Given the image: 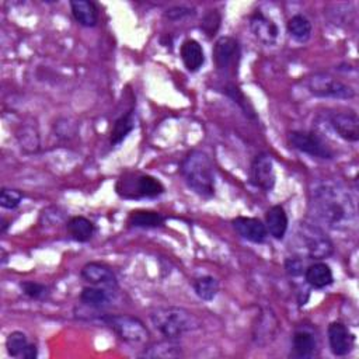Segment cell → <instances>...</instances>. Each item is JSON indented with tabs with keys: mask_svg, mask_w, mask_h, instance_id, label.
I'll return each mask as SVG.
<instances>
[{
	"mask_svg": "<svg viewBox=\"0 0 359 359\" xmlns=\"http://www.w3.org/2000/svg\"><path fill=\"white\" fill-rule=\"evenodd\" d=\"M312 208L323 223L334 229L345 227L355 216L349 194L330 183H323L312 191Z\"/></svg>",
	"mask_w": 359,
	"mask_h": 359,
	"instance_id": "6da1fadb",
	"label": "cell"
},
{
	"mask_svg": "<svg viewBox=\"0 0 359 359\" xmlns=\"http://www.w3.org/2000/svg\"><path fill=\"white\" fill-rule=\"evenodd\" d=\"M180 173L191 191L202 198L215 195V173L209 156L201 151H191L181 162Z\"/></svg>",
	"mask_w": 359,
	"mask_h": 359,
	"instance_id": "7a4b0ae2",
	"label": "cell"
},
{
	"mask_svg": "<svg viewBox=\"0 0 359 359\" xmlns=\"http://www.w3.org/2000/svg\"><path fill=\"white\" fill-rule=\"evenodd\" d=\"M153 327L166 338L176 339L201 327L198 317L184 307H158L151 313Z\"/></svg>",
	"mask_w": 359,
	"mask_h": 359,
	"instance_id": "3957f363",
	"label": "cell"
},
{
	"mask_svg": "<svg viewBox=\"0 0 359 359\" xmlns=\"http://www.w3.org/2000/svg\"><path fill=\"white\" fill-rule=\"evenodd\" d=\"M116 192L125 199L158 198L165 192V185L155 177L142 173H125L116 183Z\"/></svg>",
	"mask_w": 359,
	"mask_h": 359,
	"instance_id": "277c9868",
	"label": "cell"
},
{
	"mask_svg": "<svg viewBox=\"0 0 359 359\" xmlns=\"http://www.w3.org/2000/svg\"><path fill=\"white\" fill-rule=\"evenodd\" d=\"M101 321L128 344L138 345L145 344L149 339V331L138 317L128 314H114L102 316Z\"/></svg>",
	"mask_w": 359,
	"mask_h": 359,
	"instance_id": "5b68a950",
	"label": "cell"
},
{
	"mask_svg": "<svg viewBox=\"0 0 359 359\" xmlns=\"http://www.w3.org/2000/svg\"><path fill=\"white\" fill-rule=\"evenodd\" d=\"M305 84L309 93L314 97L334 100H351L355 97V90L351 86L330 73H314L307 77Z\"/></svg>",
	"mask_w": 359,
	"mask_h": 359,
	"instance_id": "8992f818",
	"label": "cell"
},
{
	"mask_svg": "<svg viewBox=\"0 0 359 359\" xmlns=\"http://www.w3.org/2000/svg\"><path fill=\"white\" fill-rule=\"evenodd\" d=\"M299 240L310 259L323 260L333 254L334 246L327 234L312 223H302L299 226Z\"/></svg>",
	"mask_w": 359,
	"mask_h": 359,
	"instance_id": "52a82bcc",
	"label": "cell"
},
{
	"mask_svg": "<svg viewBox=\"0 0 359 359\" xmlns=\"http://www.w3.org/2000/svg\"><path fill=\"white\" fill-rule=\"evenodd\" d=\"M242 51L233 37H220L213 47V61L219 73L233 77L240 65Z\"/></svg>",
	"mask_w": 359,
	"mask_h": 359,
	"instance_id": "ba28073f",
	"label": "cell"
},
{
	"mask_svg": "<svg viewBox=\"0 0 359 359\" xmlns=\"http://www.w3.org/2000/svg\"><path fill=\"white\" fill-rule=\"evenodd\" d=\"M288 141L293 149L312 158L323 160L334 159V152L331 151V148L314 132L293 131L289 134Z\"/></svg>",
	"mask_w": 359,
	"mask_h": 359,
	"instance_id": "9c48e42d",
	"label": "cell"
},
{
	"mask_svg": "<svg viewBox=\"0 0 359 359\" xmlns=\"http://www.w3.org/2000/svg\"><path fill=\"white\" fill-rule=\"evenodd\" d=\"M334 132L346 142L359 141V118L355 111H335L328 116Z\"/></svg>",
	"mask_w": 359,
	"mask_h": 359,
	"instance_id": "30bf717a",
	"label": "cell"
},
{
	"mask_svg": "<svg viewBox=\"0 0 359 359\" xmlns=\"http://www.w3.org/2000/svg\"><path fill=\"white\" fill-rule=\"evenodd\" d=\"M252 183L264 191H271L275 185V170L273 159L267 153L254 158L250 169Z\"/></svg>",
	"mask_w": 359,
	"mask_h": 359,
	"instance_id": "8fae6325",
	"label": "cell"
},
{
	"mask_svg": "<svg viewBox=\"0 0 359 359\" xmlns=\"http://www.w3.org/2000/svg\"><path fill=\"white\" fill-rule=\"evenodd\" d=\"M327 334L330 349L335 356H345L352 351L355 337L344 323L333 321L328 326Z\"/></svg>",
	"mask_w": 359,
	"mask_h": 359,
	"instance_id": "7c38bea8",
	"label": "cell"
},
{
	"mask_svg": "<svg viewBox=\"0 0 359 359\" xmlns=\"http://www.w3.org/2000/svg\"><path fill=\"white\" fill-rule=\"evenodd\" d=\"M250 29L254 37L267 47L275 45L280 38V29L278 26L267 17L261 10H256L250 16Z\"/></svg>",
	"mask_w": 359,
	"mask_h": 359,
	"instance_id": "4fadbf2b",
	"label": "cell"
},
{
	"mask_svg": "<svg viewBox=\"0 0 359 359\" xmlns=\"http://www.w3.org/2000/svg\"><path fill=\"white\" fill-rule=\"evenodd\" d=\"M231 224L234 230L240 234L245 240L252 242L254 245L264 243L267 238V227L266 224L257 219V217H246V216H238L231 220Z\"/></svg>",
	"mask_w": 359,
	"mask_h": 359,
	"instance_id": "5bb4252c",
	"label": "cell"
},
{
	"mask_svg": "<svg viewBox=\"0 0 359 359\" xmlns=\"http://www.w3.org/2000/svg\"><path fill=\"white\" fill-rule=\"evenodd\" d=\"M82 278L87 281L89 284H93L96 287H104V288H116V277L114 271L102 264V263H87L82 268Z\"/></svg>",
	"mask_w": 359,
	"mask_h": 359,
	"instance_id": "9a60e30c",
	"label": "cell"
},
{
	"mask_svg": "<svg viewBox=\"0 0 359 359\" xmlns=\"http://www.w3.org/2000/svg\"><path fill=\"white\" fill-rule=\"evenodd\" d=\"M288 215L281 205H274L268 209L266 215V227L267 231L275 238V240H282L288 231Z\"/></svg>",
	"mask_w": 359,
	"mask_h": 359,
	"instance_id": "2e32d148",
	"label": "cell"
},
{
	"mask_svg": "<svg viewBox=\"0 0 359 359\" xmlns=\"http://www.w3.org/2000/svg\"><path fill=\"white\" fill-rule=\"evenodd\" d=\"M180 55L188 72H198L205 63L202 45L195 40H185L180 48Z\"/></svg>",
	"mask_w": 359,
	"mask_h": 359,
	"instance_id": "e0dca14e",
	"label": "cell"
},
{
	"mask_svg": "<svg viewBox=\"0 0 359 359\" xmlns=\"http://www.w3.org/2000/svg\"><path fill=\"white\" fill-rule=\"evenodd\" d=\"M293 356L300 359H307L314 356L317 349L316 337L307 330H298L292 337Z\"/></svg>",
	"mask_w": 359,
	"mask_h": 359,
	"instance_id": "ac0fdd59",
	"label": "cell"
},
{
	"mask_svg": "<svg viewBox=\"0 0 359 359\" xmlns=\"http://www.w3.org/2000/svg\"><path fill=\"white\" fill-rule=\"evenodd\" d=\"M70 9L75 20L83 27H94L98 23V10L93 2L87 0H73Z\"/></svg>",
	"mask_w": 359,
	"mask_h": 359,
	"instance_id": "d6986e66",
	"label": "cell"
},
{
	"mask_svg": "<svg viewBox=\"0 0 359 359\" xmlns=\"http://www.w3.org/2000/svg\"><path fill=\"white\" fill-rule=\"evenodd\" d=\"M306 282L314 289H323L333 284L334 277L331 268L326 263H314L305 271Z\"/></svg>",
	"mask_w": 359,
	"mask_h": 359,
	"instance_id": "ffe728a7",
	"label": "cell"
},
{
	"mask_svg": "<svg viewBox=\"0 0 359 359\" xmlns=\"http://www.w3.org/2000/svg\"><path fill=\"white\" fill-rule=\"evenodd\" d=\"M135 128V118L134 111H128L124 115L119 116L114 123V127L111 130L109 135V144L111 146H116L121 144Z\"/></svg>",
	"mask_w": 359,
	"mask_h": 359,
	"instance_id": "44dd1931",
	"label": "cell"
},
{
	"mask_svg": "<svg viewBox=\"0 0 359 359\" xmlns=\"http://www.w3.org/2000/svg\"><path fill=\"white\" fill-rule=\"evenodd\" d=\"M66 227H68V231L72 236L73 240H76L79 243L89 242L96 231L93 222L84 216L70 217Z\"/></svg>",
	"mask_w": 359,
	"mask_h": 359,
	"instance_id": "7402d4cb",
	"label": "cell"
},
{
	"mask_svg": "<svg viewBox=\"0 0 359 359\" xmlns=\"http://www.w3.org/2000/svg\"><path fill=\"white\" fill-rule=\"evenodd\" d=\"M166 217L159 213V212H153V211H134L131 212L130 217H128V223L132 227H141V229H153V227H160L163 226Z\"/></svg>",
	"mask_w": 359,
	"mask_h": 359,
	"instance_id": "603a6c76",
	"label": "cell"
},
{
	"mask_svg": "<svg viewBox=\"0 0 359 359\" xmlns=\"http://www.w3.org/2000/svg\"><path fill=\"white\" fill-rule=\"evenodd\" d=\"M288 34L300 44H305L312 37V23L303 15H295L287 23Z\"/></svg>",
	"mask_w": 359,
	"mask_h": 359,
	"instance_id": "cb8c5ba5",
	"label": "cell"
},
{
	"mask_svg": "<svg viewBox=\"0 0 359 359\" xmlns=\"http://www.w3.org/2000/svg\"><path fill=\"white\" fill-rule=\"evenodd\" d=\"M146 358H178L183 356V348L174 342V339L167 338V341L158 342L148 349H145L144 355Z\"/></svg>",
	"mask_w": 359,
	"mask_h": 359,
	"instance_id": "d4e9b609",
	"label": "cell"
},
{
	"mask_svg": "<svg viewBox=\"0 0 359 359\" xmlns=\"http://www.w3.org/2000/svg\"><path fill=\"white\" fill-rule=\"evenodd\" d=\"M192 287H194L197 296L205 302L213 300L219 292V282L211 275L197 278L194 281Z\"/></svg>",
	"mask_w": 359,
	"mask_h": 359,
	"instance_id": "484cf974",
	"label": "cell"
},
{
	"mask_svg": "<svg viewBox=\"0 0 359 359\" xmlns=\"http://www.w3.org/2000/svg\"><path fill=\"white\" fill-rule=\"evenodd\" d=\"M80 300L93 309H104L105 306H108L109 303V296L108 293L101 289V288H94V287H86L83 288L82 293H80Z\"/></svg>",
	"mask_w": 359,
	"mask_h": 359,
	"instance_id": "4316f807",
	"label": "cell"
},
{
	"mask_svg": "<svg viewBox=\"0 0 359 359\" xmlns=\"http://www.w3.org/2000/svg\"><path fill=\"white\" fill-rule=\"evenodd\" d=\"M224 93L229 98L233 100L234 104H237L238 107L242 108V111L245 112V115L247 118H256V111L253 108V105L250 104L249 98L245 96V93L238 89L236 84L233 83H229L226 87H224Z\"/></svg>",
	"mask_w": 359,
	"mask_h": 359,
	"instance_id": "83f0119b",
	"label": "cell"
},
{
	"mask_svg": "<svg viewBox=\"0 0 359 359\" xmlns=\"http://www.w3.org/2000/svg\"><path fill=\"white\" fill-rule=\"evenodd\" d=\"M30 345L27 335L22 331H13L9 334L6 339V349L8 353L13 358H24V352Z\"/></svg>",
	"mask_w": 359,
	"mask_h": 359,
	"instance_id": "f1b7e54d",
	"label": "cell"
},
{
	"mask_svg": "<svg viewBox=\"0 0 359 359\" xmlns=\"http://www.w3.org/2000/svg\"><path fill=\"white\" fill-rule=\"evenodd\" d=\"M220 23H222L220 13L217 10H209L205 13V16L201 20V30L208 38H213L220 29Z\"/></svg>",
	"mask_w": 359,
	"mask_h": 359,
	"instance_id": "f546056e",
	"label": "cell"
},
{
	"mask_svg": "<svg viewBox=\"0 0 359 359\" xmlns=\"http://www.w3.org/2000/svg\"><path fill=\"white\" fill-rule=\"evenodd\" d=\"M22 289H23V293L33 299V300H41V299H45L48 296V288L43 284H38V282H31V281H26V282H22L20 284Z\"/></svg>",
	"mask_w": 359,
	"mask_h": 359,
	"instance_id": "4dcf8cb0",
	"label": "cell"
},
{
	"mask_svg": "<svg viewBox=\"0 0 359 359\" xmlns=\"http://www.w3.org/2000/svg\"><path fill=\"white\" fill-rule=\"evenodd\" d=\"M23 198H24L23 192L17 190L3 188L2 192H0V205H2V208L5 209H16L23 201Z\"/></svg>",
	"mask_w": 359,
	"mask_h": 359,
	"instance_id": "1f68e13d",
	"label": "cell"
},
{
	"mask_svg": "<svg viewBox=\"0 0 359 359\" xmlns=\"http://www.w3.org/2000/svg\"><path fill=\"white\" fill-rule=\"evenodd\" d=\"M194 15H195V10L191 8H185V6H176V8H171L165 12V17L171 22H178V20H183V19L194 16Z\"/></svg>",
	"mask_w": 359,
	"mask_h": 359,
	"instance_id": "d6a6232c",
	"label": "cell"
},
{
	"mask_svg": "<svg viewBox=\"0 0 359 359\" xmlns=\"http://www.w3.org/2000/svg\"><path fill=\"white\" fill-rule=\"evenodd\" d=\"M20 142H22V148L24 149H29L30 148V152H36L40 146V139H38V135L31 130V128H26L23 130V137H20Z\"/></svg>",
	"mask_w": 359,
	"mask_h": 359,
	"instance_id": "836d02e7",
	"label": "cell"
},
{
	"mask_svg": "<svg viewBox=\"0 0 359 359\" xmlns=\"http://www.w3.org/2000/svg\"><path fill=\"white\" fill-rule=\"evenodd\" d=\"M285 270L291 277H300L303 274V261L298 257H291L285 261Z\"/></svg>",
	"mask_w": 359,
	"mask_h": 359,
	"instance_id": "e575fe53",
	"label": "cell"
},
{
	"mask_svg": "<svg viewBox=\"0 0 359 359\" xmlns=\"http://www.w3.org/2000/svg\"><path fill=\"white\" fill-rule=\"evenodd\" d=\"M2 223H3V224H2V231H6V229H8V226H9V224H8V222H6L5 219H3V222H2Z\"/></svg>",
	"mask_w": 359,
	"mask_h": 359,
	"instance_id": "d590c367",
	"label": "cell"
}]
</instances>
